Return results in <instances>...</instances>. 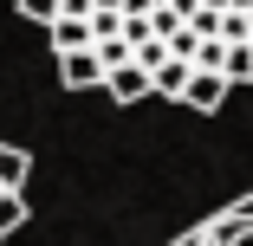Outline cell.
<instances>
[{"mask_svg": "<svg viewBox=\"0 0 253 246\" xmlns=\"http://www.w3.org/2000/svg\"><path fill=\"white\" fill-rule=\"evenodd\" d=\"M188 26H195V33H201V39H221V13H214V7H201V13H195V20H188Z\"/></svg>", "mask_w": 253, "mask_h": 246, "instance_id": "11", "label": "cell"}, {"mask_svg": "<svg viewBox=\"0 0 253 246\" xmlns=\"http://www.w3.org/2000/svg\"><path fill=\"white\" fill-rule=\"evenodd\" d=\"M104 91H111V104H143V97L156 91V71H143V65H117Z\"/></svg>", "mask_w": 253, "mask_h": 246, "instance_id": "3", "label": "cell"}, {"mask_svg": "<svg viewBox=\"0 0 253 246\" xmlns=\"http://www.w3.org/2000/svg\"><path fill=\"white\" fill-rule=\"evenodd\" d=\"M20 13H26L33 26H45V33H52V26L65 20V0H20Z\"/></svg>", "mask_w": 253, "mask_h": 246, "instance_id": "8", "label": "cell"}, {"mask_svg": "<svg viewBox=\"0 0 253 246\" xmlns=\"http://www.w3.org/2000/svg\"><path fill=\"white\" fill-rule=\"evenodd\" d=\"M221 78H227V84H253V45H227Z\"/></svg>", "mask_w": 253, "mask_h": 246, "instance_id": "7", "label": "cell"}, {"mask_svg": "<svg viewBox=\"0 0 253 246\" xmlns=\"http://www.w3.org/2000/svg\"><path fill=\"white\" fill-rule=\"evenodd\" d=\"M188 78H195V65H188V59H169V65L156 71V91H163V97H188Z\"/></svg>", "mask_w": 253, "mask_h": 246, "instance_id": "6", "label": "cell"}, {"mask_svg": "<svg viewBox=\"0 0 253 246\" xmlns=\"http://www.w3.org/2000/svg\"><path fill=\"white\" fill-rule=\"evenodd\" d=\"M227 246H253V220H247V227H240V233H234Z\"/></svg>", "mask_w": 253, "mask_h": 246, "instance_id": "12", "label": "cell"}, {"mask_svg": "<svg viewBox=\"0 0 253 246\" xmlns=\"http://www.w3.org/2000/svg\"><path fill=\"white\" fill-rule=\"evenodd\" d=\"M201 45H208V39H201L195 26H182V33L169 39V59H188V65H195V59H201Z\"/></svg>", "mask_w": 253, "mask_h": 246, "instance_id": "10", "label": "cell"}, {"mask_svg": "<svg viewBox=\"0 0 253 246\" xmlns=\"http://www.w3.org/2000/svg\"><path fill=\"white\" fill-rule=\"evenodd\" d=\"M91 45H97V26L91 20H59L52 26V52L65 59V52H91Z\"/></svg>", "mask_w": 253, "mask_h": 246, "instance_id": "4", "label": "cell"}, {"mask_svg": "<svg viewBox=\"0 0 253 246\" xmlns=\"http://www.w3.org/2000/svg\"><path fill=\"white\" fill-rule=\"evenodd\" d=\"M59 84L65 91H91V84H111V65H104V52H65L59 59Z\"/></svg>", "mask_w": 253, "mask_h": 246, "instance_id": "1", "label": "cell"}, {"mask_svg": "<svg viewBox=\"0 0 253 246\" xmlns=\"http://www.w3.org/2000/svg\"><path fill=\"white\" fill-rule=\"evenodd\" d=\"M227 91H234V84H227L221 71H195V78H188V97H182V104H188V110H201V117H214V110L227 104Z\"/></svg>", "mask_w": 253, "mask_h": 246, "instance_id": "2", "label": "cell"}, {"mask_svg": "<svg viewBox=\"0 0 253 246\" xmlns=\"http://www.w3.org/2000/svg\"><path fill=\"white\" fill-rule=\"evenodd\" d=\"M26 175H33V156L0 142V194H20V188H26Z\"/></svg>", "mask_w": 253, "mask_h": 246, "instance_id": "5", "label": "cell"}, {"mask_svg": "<svg viewBox=\"0 0 253 246\" xmlns=\"http://www.w3.org/2000/svg\"><path fill=\"white\" fill-rule=\"evenodd\" d=\"M26 214H33V208H26V194H0V233H20Z\"/></svg>", "mask_w": 253, "mask_h": 246, "instance_id": "9", "label": "cell"}, {"mask_svg": "<svg viewBox=\"0 0 253 246\" xmlns=\"http://www.w3.org/2000/svg\"><path fill=\"white\" fill-rule=\"evenodd\" d=\"M195 246H201V240H195Z\"/></svg>", "mask_w": 253, "mask_h": 246, "instance_id": "13", "label": "cell"}]
</instances>
